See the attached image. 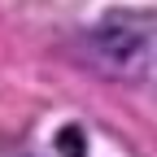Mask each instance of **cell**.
I'll use <instances>...</instances> for the list:
<instances>
[{
    "instance_id": "cell-1",
    "label": "cell",
    "mask_w": 157,
    "mask_h": 157,
    "mask_svg": "<svg viewBox=\"0 0 157 157\" xmlns=\"http://www.w3.org/2000/svg\"><path fill=\"white\" fill-rule=\"evenodd\" d=\"M87 48L105 70H127L148 52V31H131V26L109 22V26H96L87 35Z\"/></svg>"
}]
</instances>
